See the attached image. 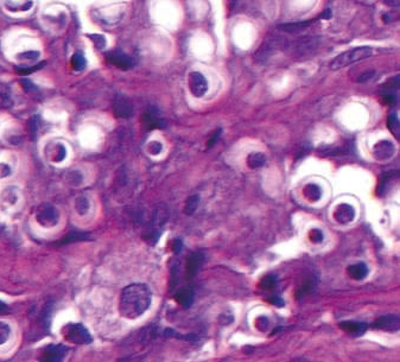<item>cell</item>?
<instances>
[{
	"label": "cell",
	"mask_w": 400,
	"mask_h": 362,
	"mask_svg": "<svg viewBox=\"0 0 400 362\" xmlns=\"http://www.w3.org/2000/svg\"><path fill=\"white\" fill-rule=\"evenodd\" d=\"M37 222L43 227H52L58 222V213L54 207L45 206L37 214Z\"/></svg>",
	"instance_id": "cell-7"
},
{
	"label": "cell",
	"mask_w": 400,
	"mask_h": 362,
	"mask_svg": "<svg viewBox=\"0 0 400 362\" xmlns=\"http://www.w3.org/2000/svg\"><path fill=\"white\" fill-rule=\"evenodd\" d=\"M247 163H248V165H250V168H252V169L261 168V166L266 163V157L260 152L251 153L250 156H248Z\"/></svg>",
	"instance_id": "cell-20"
},
{
	"label": "cell",
	"mask_w": 400,
	"mask_h": 362,
	"mask_svg": "<svg viewBox=\"0 0 400 362\" xmlns=\"http://www.w3.org/2000/svg\"><path fill=\"white\" fill-rule=\"evenodd\" d=\"M182 247H183V242H182V240H181V239L175 240L174 242H172V250H174V252L176 253V254H178V253H181V250H182Z\"/></svg>",
	"instance_id": "cell-34"
},
{
	"label": "cell",
	"mask_w": 400,
	"mask_h": 362,
	"mask_svg": "<svg viewBox=\"0 0 400 362\" xmlns=\"http://www.w3.org/2000/svg\"><path fill=\"white\" fill-rule=\"evenodd\" d=\"M107 60L109 61L110 64H113V66H115L116 68H120V69H122V70L130 69V68L133 66V61H132V58L121 51L109 52V54H107Z\"/></svg>",
	"instance_id": "cell-11"
},
{
	"label": "cell",
	"mask_w": 400,
	"mask_h": 362,
	"mask_svg": "<svg viewBox=\"0 0 400 362\" xmlns=\"http://www.w3.org/2000/svg\"><path fill=\"white\" fill-rule=\"evenodd\" d=\"M355 216V212H354V208L349 204H341L338 206V208L335 212V219H336L337 222L340 224H347V222H350Z\"/></svg>",
	"instance_id": "cell-15"
},
{
	"label": "cell",
	"mask_w": 400,
	"mask_h": 362,
	"mask_svg": "<svg viewBox=\"0 0 400 362\" xmlns=\"http://www.w3.org/2000/svg\"><path fill=\"white\" fill-rule=\"evenodd\" d=\"M393 153H395V146L391 141L387 140L379 141L373 148V154L378 160L390 159L393 156Z\"/></svg>",
	"instance_id": "cell-12"
},
{
	"label": "cell",
	"mask_w": 400,
	"mask_h": 362,
	"mask_svg": "<svg viewBox=\"0 0 400 362\" xmlns=\"http://www.w3.org/2000/svg\"><path fill=\"white\" fill-rule=\"evenodd\" d=\"M200 202V197L198 195H194V196H190L189 199L187 200L186 207H184V212H186L187 215H193L195 213L196 208H198Z\"/></svg>",
	"instance_id": "cell-24"
},
{
	"label": "cell",
	"mask_w": 400,
	"mask_h": 362,
	"mask_svg": "<svg viewBox=\"0 0 400 362\" xmlns=\"http://www.w3.org/2000/svg\"><path fill=\"white\" fill-rule=\"evenodd\" d=\"M373 327L377 329L386 330V332H397L400 328V318L396 315H387L378 318L373 323Z\"/></svg>",
	"instance_id": "cell-10"
},
{
	"label": "cell",
	"mask_w": 400,
	"mask_h": 362,
	"mask_svg": "<svg viewBox=\"0 0 400 362\" xmlns=\"http://www.w3.org/2000/svg\"><path fill=\"white\" fill-rule=\"evenodd\" d=\"M113 111L119 118H130L133 114V106L131 101L122 95H118L113 102Z\"/></svg>",
	"instance_id": "cell-9"
},
{
	"label": "cell",
	"mask_w": 400,
	"mask_h": 362,
	"mask_svg": "<svg viewBox=\"0 0 400 362\" xmlns=\"http://www.w3.org/2000/svg\"><path fill=\"white\" fill-rule=\"evenodd\" d=\"M318 46V41L313 37H305L300 38L291 46V51L296 57H306L311 55Z\"/></svg>",
	"instance_id": "cell-5"
},
{
	"label": "cell",
	"mask_w": 400,
	"mask_h": 362,
	"mask_svg": "<svg viewBox=\"0 0 400 362\" xmlns=\"http://www.w3.org/2000/svg\"><path fill=\"white\" fill-rule=\"evenodd\" d=\"M189 89L196 98H201L208 91V82L205 77L199 72L189 74Z\"/></svg>",
	"instance_id": "cell-6"
},
{
	"label": "cell",
	"mask_w": 400,
	"mask_h": 362,
	"mask_svg": "<svg viewBox=\"0 0 400 362\" xmlns=\"http://www.w3.org/2000/svg\"><path fill=\"white\" fill-rule=\"evenodd\" d=\"M374 75H375L374 70H372V72H366V73L361 74V75L359 76L358 82H359V83H365V82H367V81H369V80L373 79Z\"/></svg>",
	"instance_id": "cell-32"
},
{
	"label": "cell",
	"mask_w": 400,
	"mask_h": 362,
	"mask_svg": "<svg viewBox=\"0 0 400 362\" xmlns=\"http://www.w3.org/2000/svg\"><path fill=\"white\" fill-rule=\"evenodd\" d=\"M384 101L390 106H392V105L396 104V97L393 94H386L384 95Z\"/></svg>",
	"instance_id": "cell-35"
},
{
	"label": "cell",
	"mask_w": 400,
	"mask_h": 362,
	"mask_svg": "<svg viewBox=\"0 0 400 362\" xmlns=\"http://www.w3.org/2000/svg\"><path fill=\"white\" fill-rule=\"evenodd\" d=\"M372 54H373V49L369 48V46H360V48L350 49V50H347L338 55L330 63V68L333 70L342 69L344 67L350 66V64L372 56Z\"/></svg>",
	"instance_id": "cell-2"
},
{
	"label": "cell",
	"mask_w": 400,
	"mask_h": 362,
	"mask_svg": "<svg viewBox=\"0 0 400 362\" xmlns=\"http://www.w3.org/2000/svg\"><path fill=\"white\" fill-rule=\"evenodd\" d=\"M64 337L67 341L75 343V345H89L93 341V337L82 324L73 323L68 324L63 330Z\"/></svg>",
	"instance_id": "cell-4"
},
{
	"label": "cell",
	"mask_w": 400,
	"mask_h": 362,
	"mask_svg": "<svg viewBox=\"0 0 400 362\" xmlns=\"http://www.w3.org/2000/svg\"><path fill=\"white\" fill-rule=\"evenodd\" d=\"M8 312V306L4 302L0 301V315H5Z\"/></svg>",
	"instance_id": "cell-36"
},
{
	"label": "cell",
	"mask_w": 400,
	"mask_h": 362,
	"mask_svg": "<svg viewBox=\"0 0 400 362\" xmlns=\"http://www.w3.org/2000/svg\"><path fill=\"white\" fill-rule=\"evenodd\" d=\"M341 329L344 330L346 333L350 334L354 336H361L364 335L366 330H367V326L365 323H360V322H352L346 321L340 324Z\"/></svg>",
	"instance_id": "cell-16"
},
{
	"label": "cell",
	"mask_w": 400,
	"mask_h": 362,
	"mask_svg": "<svg viewBox=\"0 0 400 362\" xmlns=\"http://www.w3.org/2000/svg\"><path fill=\"white\" fill-rule=\"evenodd\" d=\"M348 273L350 277L353 278V279L361 280V279H364V278L367 277L368 267L364 264V262H359V264L349 266Z\"/></svg>",
	"instance_id": "cell-18"
},
{
	"label": "cell",
	"mask_w": 400,
	"mask_h": 362,
	"mask_svg": "<svg viewBox=\"0 0 400 362\" xmlns=\"http://www.w3.org/2000/svg\"><path fill=\"white\" fill-rule=\"evenodd\" d=\"M389 128L399 139V120L396 114H391L389 117Z\"/></svg>",
	"instance_id": "cell-27"
},
{
	"label": "cell",
	"mask_w": 400,
	"mask_h": 362,
	"mask_svg": "<svg viewBox=\"0 0 400 362\" xmlns=\"http://www.w3.org/2000/svg\"><path fill=\"white\" fill-rule=\"evenodd\" d=\"M11 335V328L5 322H0V346L7 342Z\"/></svg>",
	"instance_id": "cell-26"
},
{
	"label": "cell",
	"mask_w": 400,
	"mask_h": 362,
	"mask_svg": "<svg viewBox=\"0 0 400 362\" xmlns=\"http://www.w3.org/2000/svg\"><path fill=\"white\" fill-rule=\"evenodd\" d=\"M396 176H397L396 172H390V174L383 176V178L380 179L379 189H378V194H379L380 196H383L385 193H387V190L390 189L391 182L393 181V178H395Z\"/></svg>",
	"instance_id": "cell-23"
},
{
	"label": "cell",
	"mask_w": 400,
	"mask_h": 362,
	"mask_svg": "<svg viewBox=\"0 0 400 362\" xmlns=\"http://www.w3.org/2000/svg\"><path fill=\"white\" fill-rule=\"evenodd\" d=\"M310 238H311L312 242H322L323 241V233L319 230H313L311 233H310Z\"/></svg>",
	"instance_id": "cell-31"
},
{
	"label": "cell",
	"mask_w": 400,
	"mask_h": 362,
	"mask_svg": "<svg viewBox=\"0 0 400 362\" xmlns=\"http://www.w3.org/2000/svg\"><path fill=\"white\" fill-rule=\"evenodd\" d=\"M68 348L64 345H51L43 351L42 360L49 362H56L63 360L67 355Z\"/></svg>",
	"instance_id": "cell-8"
},
{
	"label": "cell",
	"mask_w": 400,
	"mask_h": 362,
	"mask_svg": "<svg viewBox=\"0 0 400 362\" xmlns=\"http://www.w3.org/2000/svg\"><path fill=\"white\" fill-rule=\"evenodd\" d=\"M304 193H305V196L310 201H318L322 196L321 188H319L317 184L306 185L305 189H304Z\"/></svg>",
	"instance_id": "cell-21"
},
{
	"label": "cell",
	"mask_w": 400,
	"mask_h": 362,
	"mask_svg": "<svg viewBox=\"0 0 400 362\" xmlns=\"http://www.w3.org/2000/svg\"><path fill=\"white\" fill-rule=\"evenodd\" d=\"M276 284H277V280H276V278L273 277V275H267V277H265L263 279V281H261V287H263V289H265V290H271V289H273V287L276 286Z\"/></svg>",
	"instance_id": "cell-28"
},
{
	"label": "cell",
	"mask_w": 400,
	"mask_h": 362,
	"mask_svg": "<svg viewBox=\"0 0 400 362\" xmlns=\"http://www.w3.org/2000/svg\"><path fill=\"white\" fill-rule=\"evenodd\" d=\"M88 207H89V203L88 201L84 199V197H80L78 199V202H76V208H78V212L80 214H86L88 210Z\"/></svg>",
	"instance_id": "cell-29"
},
{
	"label": "cell",
	"mask_w": 400,
	"mask_h": 362,
	"mask_svg": "<svg viewBox=\"0 0 400 362\" xmlns=\"http://www.w3.org/2000/svg\"><path fill=\"white\" fill-rule=\"evenodd\" d=\"M163 150V146L161 143H158V141H153V143L150 144V147H149V151L151 154H159L162 152Z\"/></svg>",
	"instance_id": "cell-30"
},
{
	"label": "cell",
	"mask_w": 400,
	"mask_h": 362,
	"mask_svg": "<svg viewBox=\"0 0 400 362\" xmlns=\"http://www.w3.org/2000/svg\"><path fill=\"white\" fill-rule=\"evenodd\" d=\"M152 295L145 284H132L122 290L120 296L119 312L122 317L134 320L150 308Z\"/></svg>",
	"instance_id": "cell-1"
},
{
	"label": "cell",
	"mask_w": 400,
	"mask_h": 362,
	"mask_svg": "<svg viewBox=\"0 0 400 362\" xmlns=\"http://www.w3.org/2000/svg\"><path fill=\"white\" fill-rule=\"evenodd\" d=\"M72 66L74 68V70L76 72H81L84 70L86 66H87V62H86V58L84 57V55L81 54H75L72 58Z\"/></svg>",
	"instance_id": "cell-25"
},
{
	"label": "cell",
	"mask_w": 400,
	"mask_h": 362,
	"mask_svg": "<svg viewBox=\"0 0 400 362\" xmlns=\"http://www.w3.org/2000/svg\"><path fill=\"white\" fill-rule=\"evenodd\" d=\"M167 221H168V209L165 208L164 206H161L159 208H157L155 210V213H153L150 224L146 228L145 234H144V238H145L147 242H150L151 245H155L157 241H158L159 237H161L163 232V226L165 225V222Z\"/></svg>",
	"instance_id": "cell-3"
},
{
	"label": "cell",
	"mask_w": 400,
	"mask_h": 362,
	"mask_svg": "<svg viewBox=\"0 0 400 362\" xmlns=\"http://www.w3.org/2000/svg\"><path fill=\"white\" fill-rule=\"evenodd\" d=\"M315 20H305V21H297V23H288V24H283V25H279L282 30L286 31V32H298V31H301L304 29H306L307 26H310Z\"/></svg>",
	"instance_id": "cell-19"
},
{
	"label": "cell",
	"mask_w": 400,
	"mask_h": 362,
	"mask_svg": "<svg viewBox=\"0 0 400 362\" xmlns=\"http://www.w3.org/2000/svg\"><path fill=\"white\" fill-rule=\"evenodd\" d=\"M143 122L149 129L164 128L165 126H167V122H165L164 120H163L162 118L156 113V111H153V110L147 111V112L144 114Z\"/></svg>",
	"instance_id": "cell-14"
},
{
	"label": "cell",
	"mask_w": 400,
	"mask_h": 362,
	"mask_svg": "<svg viewBox=\"0 0 400 362\" xmlns=\"http://www.w3.org/2000/svg\"><path fill=\"white\" fill-rule=\"evenodd\" d=\"M385 2H386L387 5H391V6H397L399 4V0H384Z\"/></svg>",
	"instance_id": "cell-39"
},
{
	"label": "cell",
	"mask_w": 400,
	"mask_h": 362,
	"mask_svg": "<svg viewBox=\"0 0 400 362\" xmlns=\"http://www.w3.org/2000/svg\"><path fill=\"white\" fill-rule=\"evenodd\" d=\"M203 261H204V256L202 253L195 252L189 255L187 261V275L189 278H193L194 275L198 273L200 267H201Z\"/></svg>",
	"instance_id": "cell-13"
},
{
	"label": "cell",
	"mask_w": 400,
	"mask_h": 362,
	"mask_svg": "<svg viewBox=\"0 0 400 362\" xmlns=\"http://www.w3.org/2000/svg\"><path fill=\"white\" fill-rule=\"evenodd\" d=\"M220 134H221V129H217V131H215L213 133V135H211V138L209 139L208 143H207V147L210 148L213 147L215 144H216V141L218 140V138H220Z\"/></svg>",
	"instance_id": "cell-33"
},
{
	"label": "cell",
	"mask_w": 400,
	"mask_h": 362,
	"mask_svg": "<svg viewBox=\"0 0 400 362\" xmlns=\"http://www.w3.org/2000/svg\"><path fill=\"white\" fill-rule=\"evenodd\" d=\"M175 299H176V302L181 306H182V308H184V309L190 308V306L193 305V302H194V292H193V290L187 289V287H184V289H181L176 293V296H175Z\"/></svg>",
	"instance_id": "cell-17"
},
{
	"label": "cell",
	"mask_w": 400,
	"mask_h": 362,
	"mask_svg": "<svg viewBox=\"0 0 400 362\" xmlns=\"http://www.w3.org/2000/svg\"><path fill=\"white\" fill-rule=\"evenodd\" d=\"M89 235L86 233H78V232H72L70 234H68L67 237H64L62 240L58 242V245H64V243H70V242H76V241H84L88 240Z\"/></svg>",
	"instance_id": "cell-22"
},
{
	"label": "cell",
	"mask_w": 400,
	"mask_h": 362,
	"mask_svg": "<svg viewBox=\"0 0 400 362\" xmlns=\"http://www.w3.org/2000/svg\"><path fill=\"white\" fill-rule=\"evenodd\" d=\"M271 302H272L273 304H276L277 306H283V305H284V302H283L282 299L279 298V297H276V296L273 297V299Z\"/></svg>",
	"instance_id": "cell-37"
},
{
	"label": "cell",
	"mask_w": 400,
	"mask_h": 362,
	"mask_svg": "<svg viewBox=\"0 0 400 362\" xmlns=\"http://www.w3.org/2000/svg\"><path fill=\"white\" fill-rule=\"evenodd\" d=\"M232 1H233V2H234V0H232Z\"/></svg>",
	"instance_id": "cell-40"
},
{
	"label": "cell",
	"mask_w": 400,
	"mask_h": 362,
	"mask_svg": "<svg viewBox=\"0 0 400 362\" xmlns=\"http://www.w3.org/2000/svg\"><path fill=\"white\" fill-rule=\"evenodd\" d=\"M330 17H331V11L330 10L323 11V13L321 14V18H323V19H329Z\"/></svg>",
	"instance_id": "cell-38"
}]
</instances>
